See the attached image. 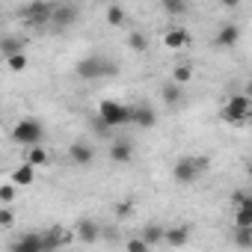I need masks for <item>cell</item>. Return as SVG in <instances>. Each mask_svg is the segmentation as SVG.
<instances>
[{
  "mask_svg": "<svg viewBox=\"0 0 252 252\" xmlns=\"http://www.w3.org/2000/svg\"><path fill=\"white\" fill-rule=\"evenodd\" d=\"M98 119L110 128H122V125L134 122V107L131 104H122V101H113V98H104L98 104Z\"/></svg>",
  "mask_w": 252,
  "mask_h": 252,
  "instance_id": "obj_1",
  "label": "cell"
},
{
  "mask_svg": "<svg viewBox=\"0 0 252 252\" xmlns=\"http://www.w3.org/2000/svg\"><path fill=\"white\" fill-rule=\"evenodd\" d=\"M220 116H222L228 125H240V122H246V119L252 116V98H249L246 92H240V95H231V98L222 104Z\"/></svg>",
  "mask_w": 252,
  "mask_h": 252,
  "instance_id": "obj_2",
  "label": "cell"
},
{
  "mask_svg": "<svg viewBox=\"0 0 252 252\" xmlns=\"http://www.w3.org/2000/svg\"><path fill=\"white\" fill-rule=\"evenodd\" d=\"M42 137H45V128H42L39 119H21L15 128H12V140H15L18 146H24V149L39 146Z\"/></svg>",
  "mask_w": 252,
  "mask_h": 252,
  "instance_id": "obj_3",
  "label": "cell"
},
{
  "mask_svg": "<svg viewBox=\"0 0 252 252\" xmlns=\"http://www.w3.org/2000/svg\"><path fill=\"white\" fill-rule=\"evenodd\" d=\"M74 71H77V77H80V80H101V77L113 74V71H116V65H110V63H107V60H101V57H83V60L74 65Z\"/></svg>",
  "mask_w": 252,
  "mask_h": 252,
  "instance_id": "obj_4",
  "label": "cell"
},
{
  "mask_svg": "<svg viewBox=\"0 0 252 252\" xmlns=\"http://www.w3.org/2000/svg\"><path fill=\"white\" fill-rule=\"evenodd\" d=\"M205 166H208L205 158H190V155H187V158H178L175 166H172V178H175L178 184H193Z\"/></svg>",
  "mask_w": 252,
  "mask_h": 252,
  "instance_id": "obj_5",
  "label": "cell"
},
{
  "mask_svg": "<svg viewBox=\"0 0 252 252\" xmlns=\"http://www.w3.org/2000/svg\"><path fill=\"white\" fill-rule=\"evenodd\" d=\"M54 9H57V6L45 3V0H33V3H27V6L21 9V18H24L27 24H51V21H54Z\"/></svg>",
  "mask_w": 252,
  "mask_h": 252,
  "instance_id": "obj_6",
  "label": "cell"
},
{
  "mask_svg": "<svg viewBox=\"0 0 252 252\" xmlns=\"http://www.w3.org/2000/svg\"><path fill=\"white\" fill-rule=\"evenodd\" d=\"M234 225H252V193H234Z\"/></svg>",
  "mask_w": 252,
  "mask_h": 252,
  "instance_id": "obj_7",
  "label": "cell"
},
{
  "mask_svg": "<svg viewBox=\"0 0 252 252\" xmlns=\"http://www.w3.org/2000/svg\"><path fill=\"white\" fill-rule=\"evenodd\" d=\"M12 252H45V234H24L12 243Z\"/></svg>",
  "mask_w": 252,
  "mask_h": 252,
  "instance_id": "obj_8",
  "label": "cell"
},
{
  "mask_svg": "<svg viewBox=\"0 0 252 252\" xmlns=\"http://www.w3.org/2000/svg\"><path fill=\"white\" fill-rule=\"evenodd\" d=\"M163 45H166L169 51H181V48L190 45V33H187L184 27H172V30L163 33Z\"/></svg>",
  "mask_w": 252,
  "mask_h": 252,
  "instance_id": "obj_9",
  "label": "cell"
},
{
  "mask_svg": "<svg viewBox=\"0 0 252 252\" xmlns=\"http://www.w3.org/2000/svg\"><path fill=\"white\" fill-rule=\"evenodd\" d=\"M237 39H240V27L237 24H222L220 33H217V39H214V45L217 48H234Z\"/></svg>",
  "mask_w": 252,
  "mask_h": 252,
  "instance_id": "obj_10",
  "label": "cell"
},
{
  "mask_svg": "<svg viewBox=\"0 0 252 252\" xmlns=\"http://www.w3.org/2000/svg\"><path fill=\"white\" fill-rule=\"evenodd\" d=\"M134 122L140 125L143 131L155 128V125H158V113H155V107H149V104H137V107H134Z\"/></svg>",
  "mask_w": 252,
  "mask_h": 252,
  "instance_id": "obj_11",
  "label": "cell"
},
{
  "mask_svg": "<svg viewBox=\"0 0 252 252\" xmlns=\"http://www.w3.org/2000/svg\"><path fill=\"white\" fill-rule=\"evenodd\" d=\"M68 158H71V163H77V166H89L92 158H95V152H92V146H86V143H71Z\"/></svg>",
  "mask_w": 252,
  "mask_h": 252,
  "instance_id": "obj_12",
  "label": "cell"
},
{
  "mask_svg": "<svg viewBox=\"0 0 252 252\" xmlns=\"http://www.w3.org/2000/svg\"><path fill=\"white\" fill-rule=\"evenodd\" d=\"M110 158H113L116 163H128V160L134 158V146H131L128 140H116V143L110 146Z\"/></svg>",
  "mask_w": 252,
  "mask_h": 252,
  "instance_id": "obj_13",
  "label": "cell"
},
{
  "mask_svg": "<svg viewBox=\"0 0 252 252\" xmlns=\"http://www.w3.org/2000/svg\"><path fill=\"white\" fill-rule=\"evenodd\" d=\"M160 98H163V104H166V107H178V104H181V98H184V86L172 80L169 86H163V89H160Z\"/></svg>",
  "mask_w": 252,
  "mask_h": 252,
  "instance_id": "obj_14",
  "label": "cell"
},
{
  "mask_svg": "<svg viewBox=\"0 0 252 252\" xmlns=\"http://www.w3.org/2000/svg\"><path fill=\"white\" fill-rule=\"evenodd\" d=\"M36 169H39V166H33V163H27V160H24V163L12 172V181H15L18 187H27V184H33V181H36Z\"/></svg>",
  "mask_w": 252,
  "mask_h": 252,
  "instance_id": "obj_15",
  "label": "cell"
},
{
  "mask_svg": "<svg viewBox=\"0 0 252 252\" xmlns=\"http://www.w3.org/2000/svg\"><path fill=\"white\" fill-rule=\"evenodd\" d=\"M77 21V9L74 6H57L54 9V27H68V24H74Z\"/></svg>",
  "mask_w": 252,
  "mask_h": 252,
  "instance_id": "obj_16",
  "label": "cell"
},
{
  "mask_svg": "<svg viewBox=\"0 0 252 252\" xmlns=\"http://www.w3.org/2000/svg\"><path fill=\"white\" fill-rule=\"evenodd\" d=\"M27 163H33V166H48L51 163V152L48 149H42V143L39 146H30V152H27V158H24Z\"/></svg>",
  "mask_w": 252,
  "mask_h": 252,
  "instance_id": "obj_17",
  "label": "cell"
},
{
  "mask_svg": "<svg viewBox=\"0 0 252 252\" xmlns=\"http://www.w3.org/2000/svg\"><path fill=\"white\" fill-rule=\"evenodd\" d=\"M74 234H77V237H80L83 243H95V240H98V225H95L92 220H80V222H77V231H74Z\"/></svg>",
  "mask_w": 252,
  "mask_h": 252,
  "instance_id": "obj_18",
  "label": "cell"
},
{
  "mask_svg": "<svg viewBox=\"0 0 252 252\" xmlns=\"http://www.w3.org/2000/svg\"><path fill=\"white\" fill-rule=\"evenodd\" d=\"M190 240V225H175V228H166V243L169 246H184Z\"/></svg>",
  "mask_w": 252,
  "mask_h": 252,
  "instance_id": "obj_19",
  "label": "cell"
},
{
  "mask_svg": "<svg viewBox=\"0 0 252 252\" xmlns=\"http://www.w3.org/2000/svg\"><path fill=\"white\" fill-rule=\"evenodd\" d=\"M172 80H175V83H181V86H187V83L193 80V65H190V63H181V65H175V71H172Z\"/></svg>",
  "mask_w": 252,
  "mask_h": 252,
  "instance_id": "obj_20",
  "label": "cell"
},
{
  "mask_svg": "<svg viewBox=\"0 0 252 252\" xmlns=\"http://www.w3.org/2000/svg\"><path fill=\"white\" fill-rule=\"evenodd\" d=\"M234 243L249 249L252 246V225H234Z\"/></svg>",
  "mask_w": 252,
  "mask_h": 252,
  "instance_id": "obj_21",
  "label": "cell"
},
{
  "mask_svg": "<svg viewBox=\"0 0 252 252\" xmlns=\"http://www.w3.org/2000/svg\"><path fill=\"white\" fill-rule=\"evenodd\" d=\"M107 24L110 27H119V24H125V9L122 6H107Z\"/></svg>",
  "mask_w": 252,
  "mask_h": 252,
  "instance_id": "obj_22",
  "label": "cell"
},
{
  "mask_svg": "<svg viewBox=\"0 0 252 252\" xmlns=\"http://www.w3.org/2000/svg\"><path fill=\"white\" fill-rule=\"evenodd\" d=\"M6 65H9L12 71H24V68H27V54H24V51H18V54L6 57Z\"/></svg>",
  "mask_w": 252,
  "mask_h": 252,
  "instance_id": "obj_23",
  "label": "cell"
},
{
  "mask_svg": "<svg viewBox=\"0 0 252 252\" xmlns=\"http://www.w3.org/2000/svg\"><path fill=\"white\" fill-rule=\"evenodd\" d=\"M160 3H163L166 15H181L187 9V0H160Z\"/></svg>",
  "mask_w": 252,
  "mask_h": 252,
  "instance_id": "obj_24",
  "label": "cell"
},
{
  "mask_svg": "<svg viewBox=\"0 0 252 252\" xmlns=\"http://www.w3.org/2000/svg\"><path fill=\"white\" fill-rule=\"evenodd\" d=\"M18 51H24V42H21V39H15V36L3 39V57H12V54H18Z\"/></svg>",
  "mask_w": 252,
  "mask_h": 252,
  "instance_id": "obj_25",
  "label": "cell"
},
{
  "mask_svg": "<svg viewBox=\"0 0 252 252\" xmlns=\"http://www.w3.org/2000/svg\"><path fill=\"white\" fill-rule=\"evenodd\" d=\"M146 240H149V243L155 246V243H160V240H166V231H163L160 225H149V228H146Z\"/></svg>",
  "mask_w": 252,
  "mask_h": 252,
  "instance_id": "obj_26",
  "label": "cell"
},
{
  "mask_svg": "<svg viewBox=\"0 0 252 252\" xmlns=\"http://www.w3.org/2000/svg\"><path fill=\"white\" fill-rule=\"evenodd\" d=\"M128 45H131L134 51H146V48H149V39H146L143 33H131V36H128Z\"/></svg>",
  "mask_w": 252,
  "mask_h": 252,
  "instance_id": "obj_27",
  "label": "cell"
},
{
  "mask_svg": "<svg viewBox=\"0 0 252 252\" xmlns=\"http://www.w3.org/2000/svg\"><path fill=\"white\" fill-rule=\"evenodd\" d=\"M15 199V181H6L3 187H0V202H3V205H9Z\"/></svg>",
  "mask_w": 252,
  "mask_h": 252,
  "instance_id": "obj_28",
  "label": "cell"
},
{
  "mask_svg": "<svg viewBox=\"0 0 252 252\" xmlns=\"http://www.w3.org/2000/svg\"><path fill=\"white\" fill-rule=\"evenodd\" d=\"M152 243L146 240V237H134V240H128V243H125V249H131V252H146Z\"/></svg>",
  "mask_w": 252,
  "mask_h": 252,
  "instance_id": "obj_29",
  "label": "cell"
},
{
  "mask_svg": "<svg viewBox=\"0 0 252 252\" xmlns=\"http://www.w3.org/2000/svg\"><path fill=\"white\" fill-rule=\"evenodd\" d=\"M12 225V211H9V205H3L0 208V228H9Z\"/></svg>",
  "mask_w": 252,
  "mask_h": 252,
  "instance_id": "obj_30",
  "label": "cell"
},
{
  "mask_svg": "<svg viewBox=\"0 0 252 252\" xmlns=\"http://www.w3.org/2000/svg\"><path fill=\"white\" fill-rule=\"evenodd\" d=\"M131 211H134V208H131V202H122V205H116V214H119V217H128Z\"/></svg>",
  "mask_w": 252,
  "mask_h": 252,
  "instance_id": "obj_31",
  "label": "cell"
},
{
  "mask_svg": "<svg viewBox=\"0 0 252 252\" xmlns=\"http://www.w3.org/2000/svg\"><path fill=\"white\" fill-rule=\"evenodd\" d=\"M222 3H225V6H237V3H240V0H222Z\"/></svg>",
  "mask_w": 252,
  "mask_h": 252,
  "instance_id": "obj_32",
  "label": "cell"
},
{
  "mask_svg": "<svg viewBox=\"0 0 252 252\" xmlns=\"http://www.w3.org/2000/svg\"><path fill=\"white\" fill-rule=\"evenodd\" d=\"M246 95H249V98H252V83H246Z\"/></svg>",
  "mask_w": 252,
  "mask_h": 252,
  "instance_id": "obj_33",
  "label": "cell"
},
{
  "mask_svg": "<svg viewBox=\"0 0 252 252\" xmlns=\"http://www.w3.org/2000/svg\"><path fill=\"white\" fill-rule=\"evenodd\" d=\"M249 172H252V166H249Z\"/></svg>",
  "mask_w": 252,
  "mask_h": 252,
  "instance_id": "obj_34",
  "label": "cell"
},
{
  "mask_svg": "<svg viewBox=\"0 0 252 252\" xmlns=\"http://www.w3.org/2000/svg\"><path fill=\"white\" fill-rule=\"evenodd\" d=\"M249 119H252V116H249Z\"/></svg>",
  "mask_w": 252,
  "mask_h": 252,
  "instance_id": "obj_35",
  "label": "cell"
}]
</instances>
